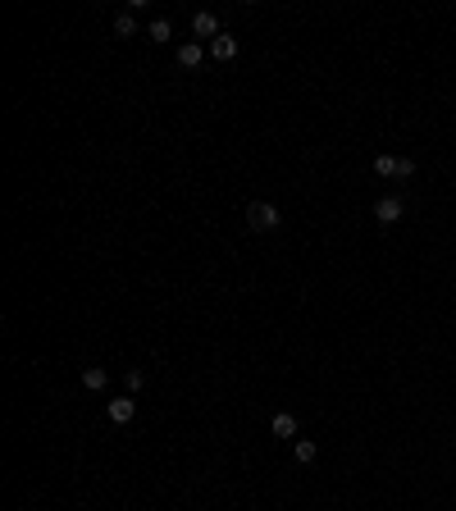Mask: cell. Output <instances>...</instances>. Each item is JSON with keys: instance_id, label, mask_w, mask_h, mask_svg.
Wrapping results in <instances>:
<instances>
[{"instance_id": "1", "label": "cell", "mask_w": 456, "mask_h": 511, "mask_svg": "<svg viewBox=\"0 0 456 511\" xmlns=\"http://www.w3.org/2000/svg\"><path fill=\"white\" fill-rule=\"evenodd\" d=\"M279 224H283V215H279L274 201H251L247 206V229L251 233H274Z\"/></svg>"}, {"instance_id": "2", "label": "cell", "mask_w": 456, "mask_h": 511, "mask_svg": "<svg viewBox=\"0 0 456 511\" xmlns=\"http://www.w3.org/2000/svg\"><path fill=\"white\" fill-rule=\"evenodd\" d=\"M374 174H379V178H411L415 160H411V155H379V160H374Z\"/></svg>"}, {"instance_id": "3", "label": "cell", "mask_w": 456, "mask_h": 511, "mask_svg": "<svg viewBox=\"0 0 456 511\" xmlns=\"http://www.w3.org/2000/svg\"><path fill=\"white\" fill-rule=\"evenodd\" d=\"M374 219H379L383 229H392V224L402 219V201H397V196H379V201H374Z\"/></svg>"}, {"instance_id": "4", "label": "cell", "mask_w": 456, "mask_h": 511, "mask_svg": "<svg viewBox=\"0 0 456 511\" xmlns=\"http://www.w3.org/2000/svg\"><path fill=\"white\" fill-rule=\"evenodd\" d=\"M192 33L201 37V42H215L219 37V19L210 10H201V14H192Z\"/></svg>"}, {"instance_id": "5", "label": "cell", "mask_w": 456, "mask_h": 511, "mask_svg": "<svg viewBox=\"0 0 456 511\" xmlns=\"http://www.w3.org/2000/svg\"><path fill=\"white\" fill-rule=\"evenodd\" d=\"M233 55H238V37L219 33L215 42H210V60H219V64H224V60H233Z\"/></svg>"}, {"instance_id": "6", "label": "cell", "mask_w": 456, "mask_h": 511, "mask_svg": "<svg viewBox=\"0 0 456 511\" xmlns=\"http://www.w3.org/2000/svg\"><path fill=\"white\" fill-rule=\"evenodd\" d=\"M270 429H274V438H297V415L292 411H274Z\"/></svg>"}, {"instance_id": "7", "label": "cell", "mask_w": 456, "mask_h": 511, "mask_svg": "<svg viewBox=\"0 0 456 511\" xmlns=\"http://www.w3.org/2000/svg\"><path fill=\"white\" fill-rule=\"evenodd\" d=\"M201 60H206V46H201V42H183V46H178V64H183V69H196Z\"/></svg>"}, {"instance_id": "8", "label": "cell", "mask_w": 456, "mask_h": 511, "mask_svg": "<svg viewBox=\"0 0 456 511\" xmlns=\"http://www.w3.org/2000/svg\"><path fill=\"white\" fill-rule=\"evenodd\" d=\"M132 415H137V402H132V397H114V402H109V420L114 424H128Z\"/></svg>"}, {"instance_id": "9", "label": "cell", "mask_w": 456, "mask_h": 511, "mask_svg": "<svg viewBox=\"0 0 456 511\" xmlns=\"http://www.w3.org/2000/svg\"><path fill=\"white\" fill-rule=\"evenodd\" d=\"M109 383V374H105V365H87L82 370V388H91V392H100Z\"/></svg>"}, {"instance_id": "10", "label": "cell", "mask_w": 456, "mask_h": 511, "mask_svg": "<svg viewBox=\"0 0 456 511\" xmlns=\"http://www.w3.org/2000/svg\"><path fill=\"white\" fill-rule=\"evenodd\" d=\"M146 37H151L155 46H164V42H169V37H174V23H169V19H155L151 28H146Z\"/></svg>"}, {"instance_id": "11", "label": "cell", "mask_w": 456, "mask_h": 511, "mask_svg": "<svg viewBox=\"0 0 456 511\" xmlns=\"http://www.w3.org/2000/svg\"><path fill=\"white\" fill-rule=\"evenodd\" d=\"M292 452H297V461H301V466H310V461L319 457V443H315V438H301V443H297Z\"/></svg>"}, {"instance_id": "12", "label": "cell", "mask_w": 456, "mask_h": 511, "mask_svg": "<svg viewBox=\"0 0 456 511\" xmlns=\"http://www.w3.org/2000/svg\"><path fill=\"white\" fill-rule=\"evenodd\" d=\"M137 33V14H119L114 19V37H132Z\"/></svg>"}, {"instance_id": "13", "label": "cell", "mask_w": 456, "mask_h": 511, "mask_svg": "<svg viewBox=\"0 0 456 511\" xmlns=\"http://www.w3.org/2000/svg\"><path fill=\"white\" fill-rule=\"evenodd\" d=\"M123 383H128V388H132V392H141V383H146V374H141V370H137V365H132V370H128V374H123Z\"/></svg>"}]
</instances>
